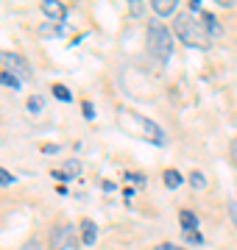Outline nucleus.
Instances as JSON below:
<instances>
[{"label": "nucleus", "instance_id": "17", "mask_svg": "<svg viewBox=\"0 0 237 250\" xmlns=\"http://www.w3.org/2000/svg\"><path fill=\"white\" fill-rule=\"evenodd\" d=\"M9 184H14V175H11L9 170L0 167V187H9Z\"/></svg>", "mask_w": 237, "mask_h": 250}, {"label": "nucleus", "instance_id": "1", "mask_svg": "<svg viewBox=\"0 0 237 250\" xmlns=\"http://www.w3.org/2000/svg\"><path fill=\"white\" fill-rule=\"evenodd\" d=\"M118 128L128 136H137V139H145V142L154 145H165V131L154 120H148L145 114H137L131 108H118Z\"/></svg>", "mask_w": 237, "mask_h": 250}, {"label": "nucleus", "instance_id": "23", "mask_svg": "<svg viewBox=\"0 0 237 250\" xmlns=\"http://www.w3.org/2000/svg\"><path fill=\"white\" fill-rule=\"evenodd\" d=\"M229 214H232V220H235V228H237V200H235V203H229Z\"/></svg>", "mask_w": 237, "mask_h": 250}, {"label": "nucleus", "instance_id": "12", "mask_svg": "<svg viewBox=\"0 0 237 250\" xmlns=\"http://www.w3.org/2000/svg\"><path fill=\"white\" fill-rule=\"evenodd\" d=\"M0 83H3V86H11V89H20V83H23V81H20L14 72L0 70Z\"/></svg>", "mask_w": 237, "mask_h": 250}, {"label": "nucleus", "instance_id": "24", "mask_svg": "<svg viewBox=\"0 0 237 250\" xmlns=\"http://www.w3.org/2000/svg\"><path fill=\"white\" fill-rule=\"evenodd\" d=\"M103 192H115V184L112 181H103Z\"/></svg>", "mask_w": 237, "mask_h": 250}, {"label": "nucleus", "instance_id": "4", "mask_svg": "<svg viewBox=\"0 0 237 250\" xmlns=\"http://www.w3.org/2000/svg\"><path fill=\"white\" fill-rule=\"evenodd\" d=\"M50 250H70L75 248V233H73V225L67 223H56L50 228V239H47Z\"/></svg>", "mask_w": 237, "mask_h": 250}, {"label": "nucleus", "instance_id": "9", "mask_svg": "<svg viewBox=\"0 0 237 250\" xmlns=\"http://www.w3.org/2000/svg\"><path fill=\"white\" fill-rule=\"evenodd\" d=\"M151 9H154L159 17H167V14H173L176 11V0H154Z\"/></svg>", "mask_w": 237, "mask_h": 250}, {"label": "nucleus", "instance_id": "22", "mask_svg": "<svg viewBox=\"0 0 237 250\" xmlns=\"http://www.w3.org/2000/svg\"><path fill=\"white\" fill-rule=\"evenodd\" d=\"M126 181H131V184H142V175H140V172H131V175H126Z\"/></svg>", "mask_w": 237, "mask_h": 250}, {"label": "nucleus", "instance_id": "15", "mask_svg": "<svg viewBox=\"0 0 237 250\" xmlns=\"http://www.w3.org/2000/svg\"><path fill=\"white\" fill-rule=\"evenodd\" d=\"M187 181H190L192 189H204V187H207V178H204V172H198V170H192Z\"/></svg>", "mask_w": 237, "mask_h": 250}, {"label": "nucleus", "instance_id": "3", "mask_svg": "<svg viewBox=\"0 0 237 250\" xmlns=\"http://www.w3.org/2000/svg\"><path fill=\"white\" fill-rule=\"evenodd\" d=\"M145 42H148V53L154 56L159 64H165L173 56V34H170V28L162 25V22H151V25H148Z\"/></svg>", "mask_w": 237, "mask_h": 250}, {"label": "nucleus", "instance_id": "25", "mask_svg": "<svg viewBox=\"0 0 237 250\" xmlns=\"http://www.w3.org/2000/svg\"><path fill=\"white\" fill-rule=\"evenodd\" d=\"M176 250H184V248H176Z\"/></svg>", "mask_w": 237, "mask_h": 250}, {"label": "nucleus", "instance_id": "7", "mask_svg": "<svg viewBox=\"0 0 237 250\" xmlns=\"http://www.w3.org/2000/svg\"><path fill=\"white\" fill-rule=\"evenodd\" d=\"M179 223H182L184 233L198 231V220H195V214H192L190 208H182V211H179Z\"/></svg>", "mask_w": 237, "mask_h": 250}, {"label": "nucleus", "instance_id": "21", "mask_svg": "<svg viewBox=\"0 0 237 250\" xmlns=\"http://www.w3.org/2000/svg\"><path fill=\"white\" fill-rule=\"evenodd\" d=\"M81 111H84V117H87V120H92V117H95V108H92V103H84Z\"/></svg>", "mask_w": 237, "mask_h": 250}, {"label": "nucleus", "instance_id": "18", "mask_svg": "<svg viewBox=\"0 0 237 250\" xmlns=\"http://www.w3.org/2000/svg\"><path fill=\"white\" fill-rule=\"evenodd\" d=\"M184 239L190 242V245H201V242H204V236H201L198 231H190V233H184Z\"/></svg>", "mask_w": 237, "mask_h": 250}, {"label": "nucleus", "instance_id": "16", "mask_svg": "<svg viewBox=\"0 0 237 250\" xmlns=\"http://www.w3.org/2000/svg\"><path fill=\"white\" fill-rule=\"evenodd\" d=\"M42 106H45V103H42V98H39V95H31V98H28V111H31V114H39V111H42Z\"/></svg>", "mask_w": 237, "mask_h": 250}, {"label": "nucleus", "instance_id": "8", "mask_svg": "<svg viewBox=\"0 0 237 250\" xmlns=\"http://www.w3.org/2000/svg\"><path fill=\"white\" fill-rule=\"evenodd\" d=\"M81 239H84V245H95V239H98V225L92 223V220H84L81 223Z\"/></svg>", "mask_w": 237, "mask_h": 250}, {"label": "nucleus", "instance_id": "10", "mask_svg": "<svg viewBox=\"0 0 237 250\" xmlns=\"http://www.w3.org/2000/svg\"><path fill=\"white\" fill-rule=\"evenodd\" d=\"M78 172H81V161H78V159H67L62 164V178L64 181L73 178V175H78Z\"/></svg>", "mask_w": 237, "mask_h": 250}, {"label": "nucleus", "instance_id": "20", "mask_svg": "<svg viewBox=\"0 0 237 250\" xmlns=\"http://www.w3.org/2000/svg\"><path fill=\"white\" fill-rule=\"evenodd\" d=\"M229 156H232V161H235V167H237V136L232 139V145H229Z\"/></svg>", "mask_w": 237, "mask_h": 250}, {"label": "nucleus", "instance_id": "19", "mask_svg": "<svg viewBox=\"0 0 237 250\" xmlns=\"http://www.w3.org/2000/svg\"><path fill=\"white\" fill-rule=\"evenodd\" d=\"M23 250H45V248H42V245H39L37 239H28L25 245H23Z\"/></svg>", "mask_w": 237, "mask_h": 250}, {"label": "nucleus", "instance_id": "14", "mask_svg": "<svg viewBox=\"0 0 237 250\" xmlns=\"http://www.w3.org/2000/svg\"><path fill=\"white\" fill-rule=\"evenodd\" d=\"M53 98L62 100V103H70V100H73V95H70V89H67V86H62V83H53Z\"/></svg>", "mask_w": 237, "mask_h": 250}, {"label": "nucleus", "instance_id": "2", "mask_svg": "<svg viewBox=\"0 0 237 250\" xmlns=\"http://www.w3.org/2000/svg\"><path fill=\"white\" fill-rule=\"evenodd\" d=\"M173 34L182 39L187 47H198V50H207L212 47V34L207 31L204 20L195 17L192 11H182L173 17Z\"/></svg>", "mask_w": 237, "mask_h": 250}, {"label": "nucleus", "instance_id": "5", "mask_svg": "<svg viewBox=\"0 0 237 250\" xmlns=\"http://www.w3.org/2000/svg\"><path fill=\"white\" fill-rule=\"evenodd\" d=\"M0 62L9 67V72H20V75H25V78L31 75V64L17 53H3V50H0Z\"/></svg>", "mask_w": 237, "mask_h": 250}, {"label": "nucleus", "instance_id": "6", "mask_svg": "<svg viewBox=\"0 0 237 250\" xmlns=\"http://www.w3.org/2000/svg\"><path fill=\"white\" fill-rule=\"evenodd\" d=\"M39 9H42V14L50 17V20H64V17H67V6L59 3V0H42V3H39Z\"/></svg>", "mask_w": 237, "mask_h": 250}, {"label": "nucleus", "instance_id": "13", "mask_svg": "<svg viewBox=\"0 0 237 250\" xmlns=\"http://www.w3.org/2000/svg\"><path fill=\"white\" fill-rule=\"evenodd\" d=\"M162 178H165V187H167V189H176L179 184H182V175H179L176 170H165Z\"/></svg>", "mask_w": 237, "mask_h": 250}, {"label": "nucleus", "instance_id": "11", "mask_svg": "<svg viewBox=\"0 0 237 250\" xmlns=\"http://www.w3.org/2000/svg\"><path fill=\"white\" fill-rule=\"evenodd\" d=\"M201 20H204V25H207V31H210L212 36L220 34V25H218V20H215L212 11H201Z\"/></svg>", "mask_w": 237, "mask_h": 250}]
</instances>
